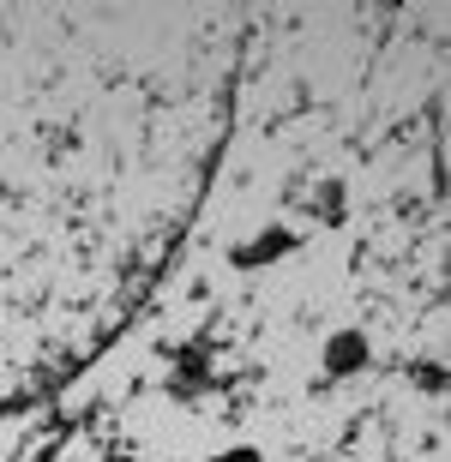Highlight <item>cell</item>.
<instances>
[{
	"label": "cell",
	"mask_w": 451,
	"mask_h": 462,
	"mask_svg": "<svg viewBox=\"0 0 451 462\" xmlns=\"http://www.w3.org/2000/svg\"><path fill=\"white\" fill-rule=\"evenodd\" d=\"M367 360H373V348H367L362 330H337V337L325 343V373L331 378H355Z\"/></svg>",
	"instance_id": "6da1fadb"
},
{
	"label": "cell",
	"mask_w": 451,
	"mask_h": 462,
	"mask_svg": "<svg viewBox=\"0 0 451 462\" xmlns=\"http://www.w3.org/2000/svg\"><path fill=\"white\" fill-rule=\"evenodd\" d=\"M296 240L283 235V228H271V235H259V240H247V246H235V264L241 271H253V264H265V258H277V253H289Z\"/></svg>",
	"instance_id": "7a4b0ae2"
}]
</instances>
